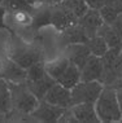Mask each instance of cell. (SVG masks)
Returning a JSON list of instances; mask_svg holds the SVG:
<instances>
[{"mask_svg": "<svg viewBox=\"0 0 122 123\" xmlns=\"http://www.w3.org/2000/svg\"><path fill=\"white\" fill-rule=\"evenodd\" d=\"M8 57L24 69H27L31 65L43 61V52L39 45L26 43L21 38L13 35L9 43Z\"/></svg>", "mask_w": 122, "mask_h": 123, "instance_id": "cell-1", "label": "cell"}, {"mask_svg": "<svg viewBox=\"0 0 122 123\" xmlns=\"http://www.w3.org/2000/svg\"><path fill=\"white\" fill-rule=\"evenodd\" d=\"M95 110L100 122H121L122 110L117 100V91L113 87L104 86L100 96L95 101Z\"/></svg>", "mask_w": 122, "mask_h": 123, "instance_id": "cell-2", "label": "cell"}, {"mask_svg": "<svg viewBox=\"0 0 122 123\" xmlns=\"http://www.w3.org/2000/svg\"><path fill=\"white\" fill-rule=\"evenodd\" d=\"M8 83L11 88L12 111L21 115H30L39 105L40 100L27 88L26 83Z\"/></svg>", "mask_w": 122, "mask_h": 123, "instance_id": "cell-3", "label": "cell"}, {"mask_svg": "<svg viewBox=\"0 0 122 123\" xmlns=\"http://www.w3.org/2000/svg\"><path fill=\"white\" fill-rule=\"evenodd\" d=\"M104 86L99 80H91V82H83L81 80L78 84H75L71 91V105L81 104V102H92L100 96Z\"/></svg>", "mask_w": 122, "mask_h": 123, "instance_id": "cell-4", "label": "cell"}, {"mask_svg": "<svg viewBox=\"0 0 122 123\" xmlns=\"http://www.w3.org/2000/svg\"><path fill=\"white\" fill-rule=\"evenodd\" d=\"M49 8H51V25L58 31H64L65 29L78 22L75 14L62 3L49 5Z\"/></svg>", "mask_w": 122, "mask_h": 123, "instance_id": "cell-5", "label": "cell"}, {"mask_svg": "<svg viewBox=\"0 0 122 123\" xmlns=\"http://www.w3.org/2000/svg\"><path fill=\"white\" fill-rule=\"evenodd\" d=\"M66 108H61V106H56L52 105L49 102L40 100L39 105L35 108V110L31 113V117L35 121H40V122H58L61 118V115L64 114Z\"/></svg>", "mask_w": 122, "mask_h": 123, "instance_id": "cell-6", "label": "cell"}, {"mask_svg": "<svg viewBox=\"0 0 122 123\" xmlns=\"http://www.w3.org/2000/svg\"><path fill=\"white\" fill-rule=\"evenodd\" d=\"M43 100L56 106L70 108L71 106V91L56 82L47 91V93H45Z\"/></svg>", "mask_w": 122, "mask_h": 123, "instance_id": "cell-7", "label": "cell"}, {"mask_svg": "<svg viewBox=\"0 0 122 123\" xmlns=\"http://www.w3.org/2000/svg\"><path fill=\"white\" fill-rule=\"evenodd\" d=\"M78 24L84 29V31L87 32L88 38H92V36L97 35L99 29H100L105 22H104L103 17H101L99 9L88 8V11L86 12L82 17L78 18Z\"/></svg>", "mask_w": 122, "mask_h": 123, "instance_id": "cell-8", "label": "cell"}, {"mask_svg": "<svg viewBox=\"0 0 122 123\" xmlns=\"http://www.w3.org/2000/svg\"><path fill=\"white\" fill-rule=\"evenodd\" d=\"M104 71V65L101 61V57L95 55H91L86 64L81 69V80L91 82V80H101Z\"/></svg>", "mask_w": 122, "mask_h": 123, "instance_id": "cell-9", "label": "cell"}, {"mask_svg": "<svg viewBox=\"0 0 122 123\" xmlns=\"http://www.w3.org/2000/svg\"><path fill=\"white\" fill-rule=\"evenodd\" d=\"M0 78L5 79L6 82L12 83H25L26 82V69L18 64H16L13 60L5 58L3 60L1 70H0Z\"/></svg>", "mask_w": 122, "mask_h": 123, "instance_id": "cell-10", "label": "cell"}, {"mask_svg": "<svg viewBox=\"0 0 122 123\" xmlns=\"http://www.w3.org/2000/svg\"><path fill=\"white\" fill-rule=\"evenodd\" d=\"M92 55L90 48L87 47L86 43H77V44H69L65 48L64 56H66L68 60L71 64L77 65L79 69H82V66L86 64V61L88 60V57Z\"/></svg>", "mask_w": 122, "mask_h": 123, "instance_id": "cell-11", "label": "cell"}, {"mask_svg": "<svg viewBox=\"0 0 122 123\" xmlns=\"http://www.w3.org/2000/svg\"><path fill=\"white\" fill-rule=\"evenodd\" d=\"M70 110L78 123L100 122V119L96 114V110H95V104H92V102H81V104L71 105Z\"/></svg>", "mask_w": 122, "mask_h": 123, "instance_id": "cell-12", "label": "cell"}, {"mask_svg": "<svg viewBox=\"0 0 122 123\" xmlns=\"http://www.w3.org/2000/svg\"><path fill=\"white\" fill-rule=\"evenodd\" d=\"M62 32V42L65 45L69 44H77V43H87L88 38L87 32L84 31V29L78 24L71 25L70 27L65 29Z\"/></svg>", "mask_w": 122, "mask_h": 123, "instance_id": "cell-13", "label": "cell"}, {"mask_svg": "<svg viewBox=\"0 0 122 123\" xmlns=\"http://www.w3.org/2000/svg\"><path fill=\"white\" fill-rule=\"evenodd\" d=\"M55 83H56L55 79L45 73V74L43 75L40 79H38V80L26 82V86H27V88L30 89V91L37 96L39 100H43L44 96H45V93H47V91L55 84Z\"/></svg>", "mask_w": 122, "mask_h": 123, "instance_id": "cell-14", "label": "cell"}, {"mask_svg": "<svg viewBox=\"0 0 122 123\" xmlns=\"http://www.w3.org/2000/svg\"><path fill=\"white\" fill-rule=\"evenodd\" d=\"M99 11L104 22L110 25L122 13V0H105L104 5Z\"/></svg>", "mask_w": 122, "mask_h": 123, "instance_id": "cell-15", "label": "cell"}, {"mask_svg": "<svg viewBox=\"0 0 122 123\" xmlns=\"http://www.w3.org/2000/svg\"><path fill=\"white\" fill-rule=\"evenodd\" d=\"M57 83H60L61 86L66 87L69 89H71L75 84L81 82V69L74 64H69L68 68L64 70V73L60 75V78L56 80Z\"/></svg>", "mask_w": 122, "mask_h": 123, "instance_id": "cell-16", "label": "cell"}, {"mask_svg": "<svg viewBox=\"0 0 122 123\" xmlns=\"http://www.w3.org/2000/svg\"><path fill=\"white\" fill-rule=\"evenodd\" d=\"M47 25H51V8H49L48 4L42 3L38 9L35 8L34 14L31 16L30 27H32L34 30H38Z\"/></svg>", "mask_w": 122, "mask_h": 123, "instance_id": "cell-17", "label": "cell"}, {"mask_svg": "<svg viewBox=\"0 0 122 123\" xmlns=\"http://www.w3.org/2000/svg\"><path fill=\"white\" fill-rule=\"evenodd\" d=\"M69 64H70V61L68 60L66 56H61V57L51 60L48 62H44V69L48 75H51L55 80H57L60 78V75L64 73V70L68 68Z\"/></svg>", "mask_w": 122, "mask_h": 123, "instance_id": "cell-18", "label": "cell"}, {"mask_svg": "<svg viewBox=\"0 0 122 123\" xmlns=\"http://www.w3.org/2000/svg\"><path fill=\"white\" fill-rule=\"evenodd\" d=\"M97 35L103 36L109 48H122V39L118 36L117 32L112 29L110 25L104 24L100 29H99Z\"/></svg>", "mask_w": 122, "mask_h": 123, "instance_id": "cell-19", "label": "cell"}, {"mask_svg": "<svg viewBox=\"0 0 122 123\" xmlns=\"http://www.w3.org/2000/svg\"><path fill=\"white\" fill-rule=\"evenodd\" d=\"M0 110L6 114L12 111L11 88H9V83L3 78H0Z\"/></svg>", "mask_w": 122, "mask_h": 123, "instance_id": "cell-20", "label": "cell"}, {"mask_svg": "<svg viewBox=\"0 0 122 123\" xmlns=\"http://www.w3.org/2000/svg\"><path fill=\"white\" fill-rule=\"evenodd\" d=\"M86 44L90 48L92 55L99 56V57H103L105 55V52L108 51V48H109L107 44V42L104 40V38L100 35H95V36H92V38H90Z\"/></svg>", "mask_w": 122, "mask_h": 123, "instance_id": "cell-21", "label": "cell"}, {"mask_svg": "<svg viewBox=\"0 0 122 123\" xmlns=\"http://www.w3.org/2000/svg\"><path fill=\"white\" fill-rule=\"evenodd\" d=\"M61 3L64 5H66L68 8L75 14L77 18L82 17V16L88 11V8H90L84 0H62Z\"/></svg>", "mask_w": 122, "mask_h": 123, "instance_id": "cell-22", "label": "cell"}, {"mask_svg": "<svg viewBox=\"0 0 122 123\" xmlns=\"http://www.w3.org/2000/svg\"><path fill=\"white\" fill-rule=\"evenodd\" d=\"M44 74H45L44 62L43 61L37 62V64L31 65L30 68L26 69V82H35L38 79H40Z\"/></svg>", "mask_w": 122, "mask_h": 123, "instance_id": "cell-23", "label": "cell"}, {"mask_svg": "<svg viewBox=\"0 0 122 123\" xmlns=\"http://www.w3.org/2000/svg\"><path fill=\"white\" fill-rule=\"evenodd\" d=\"M5 8H8L11 12H17V11H26L34 13L37 6L29 4L26 0H6L5 1Z\"/></svg>", "mask_w": 122, "mask_h": 123, "instance_id": "cell-24", "label": "cell"}, {"mask_svg": "<svg viewBox=\"0 0 122 123\" xmlns=\"http://www.w3.org/2000/svg\"><path fill=\"white\" fill-rule=\"evenodd\" d=\"M110 26H112V29H113L114 31H116L117 34H118V36H120V38L122 39V13H121L120 16H118L116 19H114L113 22H112Z\"/></svg>", "mask_w": 122, "mask_h": 123, "instance_id": "cell-25", "label": "cell"}, {"mask_svg": "<svg viewBox=\"0 0 122 123\" xmlns=\"http://www.w3.org/2000/svg\"><path fill=\"white\" fill-rule=\"evenodd\" d=\"M87 3V5L90 8H94V9H100L101 6L104 5L105 0H84Z\"/></svg>", "mask_w": 122, "mask_h": 123, "instance_id": "cell-26", "label": "cell"}, {"mask_svg": "<svg viewBox=\"0 0 122 123\" xmlns=\"http://www.w3.org/2000/svg\"><path fill=\"white\" fill-rule=\"evenodd\" d=\"M5 5H1L0 4V29H4V27H8L5 25Z\"/></svg>", "mask_w": 122, "mask_h": 123, "instance_id": "cell-27", "label": "cell"}, {"mask_svg": "<svg viewBox=\"0 0 122 123\" xmlns=\"http://www.w3.org/2000/svg\"><path fill=\"white\" fill-rule=\"evenodd\" d=\"M117 91V100H118V104H120V108L122 110V88H118L116 89Z\"/></svg>", "mask_w": 122, "mask_h": 123, "instance_id": "cell-28", "label": "cell"}, {"mask_svg": "<svg viewBox=\"0 0 122 123\" xmlns=\"http://www.w3.org/2000/svg\"><path fill=\"white\" fill-rule=\"evenodd\" d=\"M26 1H27L29 4L34 5V6H38V5H40L43 3V0H26Z\"/></svg>", "mask_w": 122, "mask_h": 123, "instance_id": "cell-29", "label": "cell"}, {"mask_svg": "<svg viewBox=\"0 0 122 123\" xmlns=\"http://www.w3.org/2000/svg\"><path fill=\"white\" fill-rule=\"evenodd\" d=\"M62 0H43V3H45V4L48 5H53V4H58V3H61Z\"/></svg>", "mask_w": 122, "mask_h": 123, "instance_id": "cell-30", "label": "cell"}, {"mask_svg": "<svg viewBox=\"0 0 122 123\" xmlns=\"http://www.w3.org/2000/svg\"><path fill=\"white\" fill-rule=\"evenodd\" d=\"M6 119H8V114L0 110V123H1V122H5Z\"/></svg>", "mask_w": 122, "mask_h": 123, "instance_id": "cell-31", "label": "cell"}, {"mask_svg": "<svg viewBox=\"0 0 122 123\" xmlns=\"http://www.w3.org/2000/svg\"><path fill=\"white\" fill-rule=\"evenodd\" d=\"M1 65H3V61H0V70H1Z\"/></svg>", "mask_w": 122, "mask_h": 123, "instance_id": "cell-32", "label": "cell"}, {"mask_svg": "<svg viewBox=\"0 0 122 123\" xmlns=\"http://www.w3.org/2000/svg\"><path fill=\"white\" fill-rule=\"evenodd\" d=\"M121 80H122V69H121Z\"/></svg>", "mask_w": 122, "mask_h": 123, "instance_id": "cell-33", "label": "cell"}, {"mask_svg": "<svg viewBox=\"0 0 122 123\" xmlns=\"http://www.w3.org/2000/svg\"><path fill=\"white\" fill-rule=\"evenodd\" d=\"M121 122H122V118H121Z\"/></svg>", "mask_w": 122, "mask_h": 123, "instance_id": "cell-34", "label": "cell"}]
</instances>
